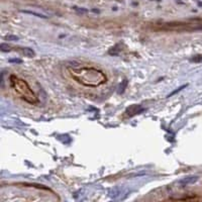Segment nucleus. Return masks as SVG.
<instances>
[{
    "label": "nucleus",
    "instance_id": "1",
    "mask_svg": "<svg viewBox=\"0 0 202 202\" xmlns=\"http://www.w3.org/2000/svg\"><path fill=\"white\" fill-rule=\"evenodd\" d=\"M70 73L75 81L84 86H88V87H98V86L106 83L107 81L104 73L94 68L71 69Z\"/></svg>",
    "mask_w": 202,
    "mask_h": 202
},
{
    "label": "nucleus",
    "instance_id": "2",
    "mask_svg": "<svg viewBox=\"0 0 202 202\" xmlns=\"http://www.w3.org/2000/svg\"><path fill=\"white\" fill-rule=\"evenodd\" d=\"M9 81H10L11 88L21 99H24V101L31 104H35L38 102L35 94L24 80L16 77L15 75H11L10 78H9Z\"/></svg>",
    "mask_w": 202,
    "mask_h": 202
},
{
    "label": "nucleus",
    "instance_id": "3",
    "mask_svg": "<svg viewBox=\"0 0 202 202\" xmlns=\"http://www.w3.org/2000/svg\"><path fill=\"white\" fill-rule=\"evenodd\" d=\"M143 110H144V108L141 107V105L134 104V105H130V106L127 109V113L128 116H134V115H135V114L141 113Z\"/></svg>",
    "mask_w": 202,
    "mask_h": 202
},
{
    "label": "nucleus",
    "instance_id": "4",
    "mask_svg": "<svg viewBox=\"0 0 202 202\" xmlns=\"http://www.w3.org/2000/svg\"><path fill=\"white\" fill-rule=\"evenodd\" d=\"M198 180V177L197 176H189V177H185L183 178L182 180L179 181V184L181 185L182 187H185V186H188L190 184H193L195 183Z\"/></svg>",
    "mask_w": 202,
    "mask_h": 202
},
{
    "label": "nucleus",
    "instance_id": "5",
    "mask_svg": "<svg viewBox=\"0 0 202 202\" xmlns=\"http://www.w3.org/2000/svg\"><path fill=\"white\" fill-rule=\"evenodd\" d=\"M21 53L28 58H34L35 56V52L31 48H24L21 50Z\"/></svg>",
    "mask_w": 202,
    "mask_h": 202
},
{
    "label": "nucleus",
    "instance_id": "6",
    "mask_svg": "<svg viewBox=\"0 0 202 202\" xmlns=\"http://www.w3.org/2000/svg\"><path fill=\"white\" fill-rule=\"evenodd\" d=\"M127 79H124V80L121 82V84L119 85V88H118V93H119V94L123 93L124 90H125V88H127Z\"/></svg>",
    "mask_w": 202,
    "mask_h": 202
},
{
    "label": "nucleus",
    "instance_id": "7",
    "mask_svg": "<svg viewBox=\"0 0 202 202\" xmlns=\"http://www.w3.org/2000/svg\"><path fill=\"white\" fill-rule=\"evenodd\" d=\"M118 47H119V46L117 45V46H115V47L111 48L110 50H109V51H108L109 55H111V56H116V55H118V53L120 52V49H118Z\"/></svg>",
    "mask_w": 202,
    "mask_h": 202
},
{
    "label": "nucleus",
    "instance_id": "8",
    "mask_svg": "<svg viewBox=\"0 0 202 202\" xmlns=\"http://www.w3.org/2000/svg\"><path fill=\"white\" fill-rule=\"evenodd\" d=\"M22 12H24V13H28V14L35 15V16H38V17L47 18V16H45V15H42V14H39V13H36V12H32V11H28V10H22Z\"/></svg>",
    "mask_w": 202,
    "mask_h": 202
},
{
    "label": "nucleus",
    "instance_id": "9",
    "mask_svg": "<svg viewBox=\"0 0 202 202\" xmlns=\"http://www.w3.org/2000/svg\"><path fill=\"white\" fill-rule=\"evenodd\" d=\"M191 61H192V62H195V63H200V62H202V55H196V56H194V57L191 59Z\"/></svg>",
    "mask_w": 202,
    "mask_h": 202
},
{
    "label": "nucleus",
    "instance_id": "10",
    "mask_svg": "<svg viewBox=\"0 0 202 202\" xmlns=\"http://www.w3.org/2000/svg\"><path fill=\"white\" fill-rule=\"evenodd\" d=\"M0 49H1L2 52H9L10 51V46H8L6 44H1L0 45Z\"/></svg>",
    "mask_w": 202,
    "mask_h": 202
},
{
    "label": "nucleus",
    "instance_id": "11",
    "mask_svg": "<svg viewBox=\"0 0 202 202\" xmlns=\"http://www.w3.org/2000/svg\"><path fill=\"white\" fill-rule=\"evenodd\" d=\"M6 39H7V41H12V42H14V41H17V39H18V36H16V35H7V36H6Z\"/></svg>",
    "mask_w": 202,
    "mask_h": 202
},
{
    "label": "nucleus",
    "instance_id": "12",
    "mask_svg": "<svg viewBox=\"0 0 202 202\" xmlns=\"http://www.w3.org/2000/svg\"><path fill=\"white\" fill-rule=\"evenodd\" d=\"M10 62H15V63H21L20 60H10Z\"/></svg>",
    "mask_w": 202,
    "mask_h": 202
}]
</instances>
